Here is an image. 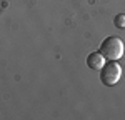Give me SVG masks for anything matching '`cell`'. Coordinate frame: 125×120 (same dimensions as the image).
<instances>
[{
	"label": "cell",
	"mask_w": 125,
	"mask_h": 120,
	"mask_svg": "<svg viewBox=\"0 0 125 120\" xmlns=\"http://www.w3.org/2000/svg\"><path fill=\"white\" fill-rule=\"evenodd\" d=\"M114 23H115V27H118V29H125V15L124 13H118L115 19H114Z\"/></svg>",
	"instance_id": "277c9868"
},
{
	"label": "cell",
	"mask_w": 125,
	"mask_h": 120,
	"mask_svg": "<svg viewBox=\"0 0 125 120\" xmlns=\"http://www.w3.org/2000/svg\"><path fill=\"white\" fill-rule=\"evenodd\" d=\"M122 77V67L118 65L117 60H108L105 65L100 69V80L107 87H114Z\"/></svg>",
	"instance_id": "7a4b0ae2"
},
{
	"label": "cell",
	"mask_w": 125,
	"mask_h": 120,
	"mask_svg": "<svg viewBox=\"0 0 125 120\" xmlns=\"http://www.w3.org/2000/svg\"><path fill=\"white\" fill-rule=\"evenodd\" d=\"M107 60H120L124 55V42L118 37H107L100 43L98 50Z\"/></svg>",
	"instance_id": "6da1fadb"
},
{
	"label": "cell",
	"mask_w": 125,
	"mask_h": 120,
	"mask_svg": "<svg viewBox=\"0 0 125 120\" xmlns=\"http://www.w3.org/2000/svg\"><path fill=\"white\" fill-rule=\"evenodd\" d=\"M105 62H107V59L100 52H94V53H90V55L87 57V65H88L90 69H94V70H100L105 65Z\"/></svg>",
	"instance_id": "3957f363"
}]
</instances>
